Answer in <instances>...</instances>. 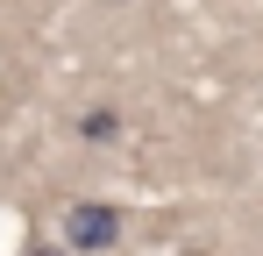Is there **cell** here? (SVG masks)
I'll return each mask as SVG.
<instances>
[{
	"label": "cell",
	"mask_w": 263,
	"mask_h": 256,
	"mask_svg": "<svg viewBox=\"0 0 263 256\" xmlns=\"http://www.w3.org/2000/svg\"><path fill=\"white\" fill-rule=\"evenodd\" d=\"M178 256H199V249H178Z\"/></svg>",
	"instance_id": "cell-4"
},
{
	"label": "cell",
	"mask_w": 263,
	"mask_h": 256,
	"mask_svg": "<svg viewBox=\"0 0 263 256\" xmlns=\"http://www.w3.org/2000/svg\"><path fill=\"white\" fill-rule=\"evenodd\" d=\"M22 256H64V249H50V242H36V249H22Z\"/></svg>",
	"instance_id": "cell-3"
},
{
	"label": "cell",
	"mask_w": 263,
	"mask_h": 256,
	"mask_svg": "<svg viewBox=\"0 0 263 256\" xmlns=\"http://www.w3.org/2000/svg\"><path fill=\"white\" fill-rule=\"evenodd\" d=\"M79 128H86L92 142H100V135H114V128H121V121H114V114H107V107H100V114H86V121H79Z\"/></svg>",
	"instance_id": "cell-2"
},
{
	"label": "cell",
	"mask_w": 263,
	"mask_h": 256,
	"mask_svg": "<svg viewBox=\"0 0 263 256\" xmlns=\"http://www.w3.org/2000/svg\"><path fill=\"white\" fill-rule=\"evenodd\" d=\"M114 242H121V207H107V199H79V207L64 213V249L100 256V249H114Z\"/></svg>",
	"instance_id": "cell-1"
}]
</instances>
